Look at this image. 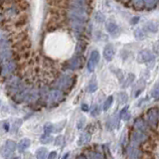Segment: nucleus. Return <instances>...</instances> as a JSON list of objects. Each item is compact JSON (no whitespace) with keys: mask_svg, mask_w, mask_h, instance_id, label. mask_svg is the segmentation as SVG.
<instances>
[{"mask_svg":"<svg viewBox=\"0 0 159 159\" xmlns=\"http://www.w3.org/2000/svg\"><path fill=\"white\" fill-rule=\"evenodd\" d=\"M146 122L149 125V127H151L153 129H156L158 126V108L156 107H152L150 109H148L146 112Z\"/></svg>","mask_w":159,"mask_h":159,"instance_id":"obj_1","label":"nucleus"},{"mask_svg":"<svg viewBox=\"0 0 159 159\" xmlns=\"http://www.w3.org/2000/svg\"><path fill=\"white\" fill-rule=\"evenodd\" d=\"M149 139V135L147 132H143V131H139V130H134L131 133V142L133 145H139V144H143L145 143Z\"/></svg>","mask_w":159,"mask_h":159,"instance_id":"obj_2","label":"nucleus"},{"mask_svg":"<svg viewBox=\"0 0 159 159\" xmlns=\"http://www.w3.org/2000/svg\"><path fill=\"white\" fill-rule=\"evenodd\" d=\"M154 60H155V56L148 49L141 50L137 55V62L140 64H148L150 62H154Z\"/></svg>","mask_w":159,"mask_h":159,"instance_id":"obj_3","label":"nucleus"},{"mask_svg":"<svg viewBox=\"0 0 159 159\" xmlns=\"http://www.w3.org/2000/svg\"><path fill=\"white\" fill-rule=\"evenodd\" d=\"M98 62H99V53H98V51H97V50H94V51L92 52L89 61H88L89 72H93L94 68L97 67V65L98 64Z\"/></svg>","mask_w":159,"mask_h":159,"instance_id":"obj_4","label":"nucleus"},{"mask_svg":"<svg viewBox=\"0 0 159 159\" xmlns=\"http://www.w3.org/2000/svg\"><path fill=\"white\" fill-rule=\"evenodd\" d=\"M64 99V94L61 91H52L48 96V102L51 104H56Z\"/></svg>","mask_w":159,"mask_h":159,"instance_id":"obj_5","label":"nucleus"},{"mask_svg":"<svg viewBox=\"0 0 159 159\" xmlns=\"http://www.w3.org/2000/svg\"><path fill=\"white\" fill-rule=\"evenodd\" d=\"M134 128H135L136 130H139V131L147 132L148 129H149V125L147 124L146 120L144 118L138 117L135 119V121H134Z\"/></svg>","mask_w":159,"mask_h":159,"instance_id":"obj_6","label":"nucleus"},{"mask_svg":"<svg viewBox=\"0 0 159 159\" xmlns=\"http://www.w3.org/2000/svg\"><path fill=\"white\" fill-rule=\"evenodd\" d=\"M127 155L130 159H140L142 152L139 150L136 145H130L127 147Z\"/></svg>","mask_w":159,"mask_h":159,"instance_id":"obj_7","label":"nucleus"},{"mask_svg":"<svg viewBox=\"0 0 159 159\" xmlns=\"http://www.w3.org/2000/svg\"><path fill=\"white\" fill-rule=\"evenodd\" d=\"M114 55H116V50L112 44H107L103 49V58L107 60V62H111L113 59Z\"/></svg>","mask_w":159,"mask_h":159,"instance_id":"obj_8","label":"nucleus"},{"mask_svg":"<svg viewBox=\"0 0 159 159\" xmlns=\"http://www.w3.org/2000/svg\"><path fill=\"white\" fill-rule=\"evenodd\" d=\"M106 28H107V31L113 36L114 38L117 37L119 34H120V30H119V27L117 26L116 23H114L112 21H109L107 23L106 25Z\"/></svg>","mask_w":159,"mask_h":159,"instance_id":"obj_9","label":"nucleus"},{"mask_svg":"<svg viewBox=\"0 0 159 159\" xmlns=\"http://www.w3.org/2000/svg\"><path fill=\"white\" fill-rule=\"evenodd\" d=\"M16 147H17L16 142L13 141V140H7L6 143H5L4 148H3V155L9 156L10 154H12L15 151Z\"/></svg>","mask_w":159,"mask_h":159,"instance_id":"obj_10","label":"nucleus"},{"mask_svg":"<svg viewBox=\"0 0 159 159\" xmlns=\"http://www.w3.org/2000/svg\"><path fill=\"white\" fill-rule=\"evenodd\" d=\"M145 84H146V82H145V80H144V79H140L136 83L135 88H134V89H133V97L134 98L138 97L139 94L143 92L144 88H145Z\"/></svg>","mask_w":159,"mask_h":159,"instance_id":"obj_11","label":"nucleus"},{"mask_svg":"<svg viewBox=\"0 0 159 159\" xmlns=\"http://www.w3.org/2000/svg\"><path fill=\"white\" fill-rule=\"evenodd\" d=\"M82 65H83V58L80 56L75 57L74 59H72L71 61H70V67L72 68V70L81 68Z\"/></svg>","mask_w":159,"mask_h":159,"instance_id":"obj_12","label":"nucleus"},{"mask_svg":"<svg viewBox=\"0 0 159 159\" xmlns=\"http://www.w3.org/2000/svg\"><path fill=\"white\" fill-rule=\"evenodd\" d=\"M14 63L13 62H9V61H6L4 63L3 65V67L1 69V71H2V74L3 75H9V74H11L13 71H14Z\"/></svg>","mask_w":159,"mask_h":159,"instance_id":"obj_13","label":"nucleus"},{"mask_svg":"<svg viewBox=\"0 0 159 159\" xmlns=\"http://www.w3.org/2000/svg\"><path fill=\"white\" fill-rule=\"evenodd\" d=\"M144 30L151 33H156L158 31V24L154 21H148L144 25Z\"/></svg>","mask_w":159,"mask_h":159,"instance_id":"obj_14","label":"nucleus"},{"mask_svg":"<svg viewBox=\"0 0 159 159\" xmlns=\"http://www.w3.org/2000/svg\"><path fill=\"white\" fill-rule=\"evenodd\" d=\"M30 139H28V138H23V139H21V140L19 141V143H18V146H17V148H18V150H19V152H24L26 149L30 146Z\"/></svg>","mask_w":159,"mask_h":159,"instance_id":"obj_15","label":"nucleus"},{"mask_svg":"<svg viewBox=\"0 0 159 159\" xmlns=\"http://www.w3.org/2000/svg\"><path fill=\"white\" fill-rule=\"evenodd\" d=\"M134 37H135L137 40H144L146 37H147V35H146V31L144 29L142 28H137L134 30Z\"/></svg>","mask_w":159,"mask_h":159,"instance_id":"obj_16","label":"nucleus"},{"mask_svg":"<svg viewBox=\"0 0 159 159\" xmlns=\"http://www.w3.org/2000/svg\"><path fill=\"white\" fill-rule=\"evenodd\" d=\"M48 149L45 147H40L36 151V159H47Z\"/></svg>","mask_w":159,"mask_h":159,"instance_id":"obj_17","label":"nucleus"},{"mask_svg":"<svg viewBox=\"0 0 159 159\" xmlns=\"http://www.w3.org/2000/svg\"><path fill=\"white\" fill-rule=\"evenodd\" d=\"M70 81H71V78L70 77H67V76H65L63 77L61 80H60V83H59V86L61 89H68L69 86H70Z\"/></svg>","mask_w":159,"mask_h":159,"instance_id":"obj_18","label":"nucleus"},{"mask_svg":"<svg viewBox=\"0 0 159 159\" xmlns=\"http://www.w3.org/2000/svg\"><path fill=\"white\" fill-rule=\"evenodd\" d=\"M89 139H91V136H89V133H83L79 138V145H84V144H87Z\"/></svg>","mask_w":159,"mask_h":159,"instance_id":"obj_19","label":"nucleus"},{"mask_svg":"<svg viewBox=\"0 0 159 159\" xmlns=\"http://www.w3.org/2000/svg\"><path fill=\"white\" fill-rule=\"evenodd\" d=\"M119 116H114L112 118L109 119V121L107 122V126H109V128H114L118 126V123H119Z\"/></svg>","mask_w":159,"mask_h":159,"instance_id":"obj_20","label":"nucleus"},{"mask_svg":"<svg viewBox=\"0 0 159 159\" xmlns=\"http://www.w3.org/2000/svg\"><path fill=\"white\" fill-rule=\"evenodd\" d=\"M150 94H151V97L153 98H155V99L159 98V83L156 84L155 86L153 87V89H151V92H150Z\"/></svg>","mask_w":159,"mask_h":159,"instance_id":"obj_21","label":"nucleus"},{"mask_svg":"<svg viewBox=\"0 0 159 159\" xmlns=\"http://www.w3.org/2000/svg\"><path fill=\"white\" fill-rule=\"evenodd\" d=\"M134 79H135V76H134L133 74H128V75H127V78L125 79V81H124V83H123V87H124V88L128 87L129 84L133 83Z\"/></svg>","mask_w":159,"mask_h":159,"instance_id":"obj_22","label":"nucleus"},{"mask_svg":"<svg viewBox=\"0 0 159 159\" xmlns=\"http://www.w3.org/2000/svg\"><path fill=\"white\" fill-rule=\"evenodd\" d=\"M117 98H118V102L119 103H125L127 102V99H128V97H127V94L125 93H118V96H117Z\"/></svg>","mask_w":159,"mask_h":159,"instance_id":"obj_23","label":"nucleus"},{"mask_svg":"<svg viewBox=\"0 0 159 159\" xmlns=\"http://www.w3.org/2000/svg\"><path fill=\"white\" fill-rule=\"evenodd\" d=\"M98 89V84L96 82V80H93V81H91V83H89V88H88V91L89 93H93V92H96Z\"/></svg>","mask_w":159,"mask_h":159,"instance_id":"obj_24","label":"nucleus"},{"mask_svg":"<svg viewBox=\"0 0 159 159\" xmlns=\"http://www.w3.org/2000/svg\"><path fill=\"white\" fill-rule=\"evenodd\" d=\"M112 102H113V97H108L107 99H106V102H104L103 103V111H107V109L111 107V104H112Z\"/></svg>","mask_w":159,"mask_h":159,"instance_id":"obj_25","label":"nucleus"},{"mask_svg":"<svg viewBox=\"0 0 159 159\" xmlns=\"http://www.w3.org/2000/svg\"><path fill=\"white\" fill-rule=\"evenodd\" d=\"M53 130H54V124L48 122V123H46V124L44 125V132H45V133L50 134Z\"/></svg>","mask_w":159,"mask_h":159,"instance_id":"obj_26","label":"nucleus"},{"mask_svg":"<svg viewBox=\"0 0 159 159\" xmlns=\"http://www.w3.org/2000/svg\"><path fill=\"white\" fill-rule=\"evenodd\" d=\"M133 4H134V7L137 8V9H141L144 6V0H132Z\"/></svg>","mask_w":159,"mask_h":159,"instance_id":"obj_27","label":"nucleus"},{"mask_svg":"<svg viewBox=\"0 0 159 159\" xmlns=\"http://www.w3.org/2000/svg\"><path fill=\"white\" fill-rule=\"evenodd\" d=\"M41 141L43 143H49V142H51L52 141V137L49 135L48 133H45L44 135L41 137Z\"/></svg>","mask_w":159,"mask_h":159,"instance_id":"obj_28","label":"nucleus"},{"mask_svg":"<svg viewBox=\"0 0 159 159\" xmlns=\"http://www.w3.org/2000/svg\"><path fill=\"white\" fill-rule=\"evenodd\" d=\"M104 19H106V17H104V15L101 12H98L96 14V20L98 22H103Z\"/></svg>","mask_w":159,"mask_h":159,"instance_id":"obj_29","label":"nucleus"},{"mask_svg":"<svg viewBox=\"0 0 159 159\" xmlns=\"http://www.w3.org/2000/svg\"><path fill=\"white\" fill-rule=\"evenodd\" d=\"M158 2V0H145V4L148 7H153L155 6V4Z\"/></svg>","mask_w":159,"mask_h":159,"instance_id":"obj_30","label":"nucleus"},{"mask_svg":"<svg viewBox=\"0 0 159 159\" xmlns=\"http://www.w3.org/2000/svg\"><path fill=\"white\" fill-rule=\"evenodd\" d=\"M92 159H102V156L101 153L94 152V153H93V155H92Z\"/></svg>","mask_w":159,"mask_h":159,"instance_id":"obj_31","label":"nucleus"},{"mask_svg":"<svg viewBox=\"0 0 159 159\" xmlns=\"http://www.w3.org/2000/svg\"><path fill=\"white\" fill-rule=\"evenodd\" d=\"M56 157H57V152L56 151H52L47 156V159H56Z\"/></svg>","mask_w":159,"mask_h":159,"instance_id":"obj_32","label":"nucleus"},{"mask_svg":"<svg viewBox=\"0 0 159 159\" xmlns=\"http://www.w3.org/2000/svg\"><path fill=\"white\" fill-rule=\"evenodd\" d=\"M62 142H63V136L59 135L56 138V140H55V143H56V145H60V144H62Z\"/></svg>","mask_w":159,"mask_h":159,"instance_id":"obj_33","label":"nucleus"},{"mask_svg":"<svg viewBox=\"0 0 159 159\" xmlns=\"http://www.w3.org/2000/svg\"><path fill=\"white\" fill-rule=\"evenodd\" d=\"M98 107H94V108L93 109V111H92V116H98Z\"/></svg>","mask_w":159,"mask_h":159,"instance_id":"obj_34","label":"nucleus"},{"mask_svg":"<svg viewBox=\"0 0 159 159\" xmlns=\"http://www.w3.org/2000/svg\"><path fill=\"white\" fill-rule=\"evenodd\" d=\"M82 109H83L84 111H89L88 104H83V106H82Z\"/></svg>","mask_w":159,"mask_h":159,"instance_id":"obj_35","label":"nucleus"},{"mask_svg":"<svg viewBox=\"0 0 159 159\" xmlns=\"http://www.w3.org/2000/svg\"><path fill=\"white\" fill-rule=\"evenodd\" d=\"M138 20H139V17L132 18V19H131V23H132V24H135V23H137V22H138Z\"/></svg>","mask_w":159,"mask_h":159,"instance_id":"obj_36","label":"nucleus"},{"mask_svg":"<svg viewBox=\"0 0 159 159\" xmlns=\"http://www.w3.org/2000/svg\"><path fill=\"white\" fill-rule=\"evenodd\" d=\"M78 159H88V158H87L86 156H84V155H81V156H80Z\"/></svg>","mask_w":159,"mask_h":159,"instance_id":"obj_37","label":"nucleus"},{"mask_svg":"<svg viewBox=\"0 0 159 159\" xmlns=\"http://www.w3.org/2000/svg\"><path fill=\"white\" fill-rule=\"evenodd\" d=\"M7 159H18L17 157H10V158H7Z\"/></svg>","mask_w":159,"mask_h":159,"instance_id":"obj_38","label":"nucleus"},{"mask_svg":"<svg viewBox=\"0 0 159 159\" xmlns=\"http://www.w3.org/2000/svg\"><path fill=\"white\" fill-rule=\"evenodd\" d=\"M158 118H159V109H158Z\"/></svg>","mask_w":159,"mask_h":159,"instance_id":"obj_39","label":"nucleus"},{"mask_svg":"<svg viewBox=\"0 0 159 159\" xmlns=\"http://www.w3.org/2000/svg\"><path fill=\"white\" fill-rule=\"evenodd\" d=\"M67 159H69V157H68V158H67Z\"/></svg>","mask_w":159,"mask_h":159,"instance_id":"obj_40","label":"nucleus"}]
</instances>
